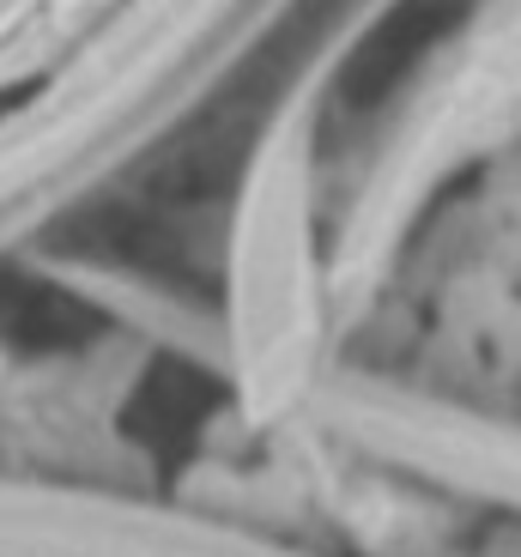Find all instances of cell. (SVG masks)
I'll return each mask as SVG.
<instances>
[{
	"instance_id": "obj_1",
	"label": "cell",
	"mask_w": 521,
	"mask_h": 557,
	"mask_svg": "<svg viewBox=\"0 0 521 557\" xmlns=\"http://www.w3.org/2000/svg\"><path fill=\"white\" fill-rule=\"evenodd\" d=\"M504 346H509V358H521V309L504 315Z\"/></svg>"
}]
</instances>
